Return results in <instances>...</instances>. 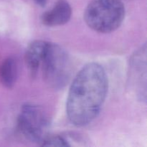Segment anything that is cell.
<instances>
[{"label":"cell","instance_id":"cell-1","mask_svg":"<svg viewBox=\"0 0 147 147\" xmlns=\"http://www.w3.org/2000/svg\"><path fill=\"white\" fill-rule=\"evenodd\" d=\"M108 77L100 65L88 63L74 78L69 89L66 112L70 121L82 127L100 113L108 92Z\"/></svg>","mask_w":147,"mask_h":147},{"label":"cell","instance_id":"cell-2","mask_svg":"<svg viewBox=\"0 0 147 147\" xmlns=\"http://www.w3.org/2000/svg\"><path fill=\"white\" fill-rule=\"evenodd\" d=\"M124 17L125 7L121 0H91L84 12L86 24L100 33L116 30Z\"/></svg>","mask_w":147,"mask_h":147},{"label":"cell","instance_id":"cell-3","mask_svg":"<svg viewBox=\"0 0 147 147\" xmlns=\"http://www.w3.org/2000/svg\"><path fill=\"white\" fill-rule=\"evenodd\" d=\"M40 66L43 79L51 88H63L70 80L71 60L67 52L58 45L47 42Z\"/></svg>","mask_w":147,"mask_h":147},{"label":"cell","instance_id":"cell-4","mask_svg":"<svg viewBox=\"0 0 147 147\" xmlns=\"http://www.w3.org/2000/svg\"><path fill=\"white\" fill-rule=\"evenodd\" d=\"M17 127L26 139L40 145L49 135L50 120L42 109L27 103L22 107L17 118Z\"/></svg>","mask_w":147,"mask_h":147},{"label":"cell","instance_id":"cell-5","mask_svg":"<svg viewBox=\"0 0 147 147\" xmlns=\"http://www.w3.org/2000/svg\"><path fill=\"white\" fill-rule=\"evenodd\" d=\"M130 81L140 100L146 98V45L135 52L130 62Z\"/></svg>","mask_w":147,"mask_h":147},{"label":"cell","instance_id":"cell-6","mask_svg":"<svg viewBox=\"0 0 147 147\" xmlns=\"http://www.w3.org/2000/svg\"><path fill=\"white\" fill-rule=\"evenodd\" d=\"M72 9L66 0H58L53 8L43 13L41 21L48 27L61 26L68 22L71 18Z\"/></svg>","mask_w":147,"mask_h":147},{"label":"cell","instance_id":"cell-7","mask_svg":"<svg viewBox=\"0 0 147 147\" xmlns=\"http://www.w3.org/2000/svg\"><path fill=\"white\" fill-rule=\"evenodd\" d=\"M47 44V41L34 40L26 49L24 60L32 78H34L37 75Z\"/></svg>","mask_w":147,"mask_h":147},{"label":"cell","instance_id":"cell-8","mask_svg":"<svg viewBox=\"0 0 147 147\" xmlns=\"http://www.w3.org/2000/svg\"><path fill=\"white\" fill-rule=\"evenodd\" d=\"M17 77V62L14 57H7L0 67V80L4 87L10 89L14 87Z\"/></svg>","mask_w":147,"mask_h":147},{"label":"cell","instance_id":"cell-9","mask_svg":"<svg viewBox=\"0 0 147 147\" xmlns=\"http://www.w3.org/2000/svg\"><path fill=\"white\" fill-rule=\"evenodd\" d=\"M42 146H70L68 141L64 136L49 134L41 143Z\"/></svg>","mask_w":147,"mask_h":147},{"label":"cell","instance_id":"cell-10","mask_svg":"<svg viewBox=\"0 0 147 147\" xmlns=\"http://www.w3.org/2000/svg\"><path fill=\"white\" fill-rule=\"evenodd\" d=\"M34 1L37 5L40 6V7H45L47 4L48 0H34Z\"/></svg>","mask_w":147,"mask_h":147}]
</instances>
